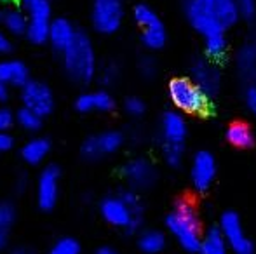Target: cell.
<instances>
[{
	"label": "cell",
	"instance_id": "cell-1",
	"mask_svg": "<svg viewBox=\"0 0 256 254\" xmlns=\"http://www.w3.org/2000/svg\"><path fill=\"white\" fill-rule=\"evenodd\" d=\"M185 10L192 26L204 37L206 52L222 59L226 51L225 31L239 19L236 0H186Z\"/></svg>",
	"mask_w": 256,
	"mask_h": 254
},
{
	"label": "cell",
	"instance_id": "cell-2",
	"mask_svg": "<svg viewBox=\"0 0 256 254\" xmlns=\"http://www.w3.org/2000/svg\"><path fill=\"white\" fill-rule=\"evenodd\" d=\"M166 227L186 253H199L202 242V223L196 207L188 200H180L166 218Z\"/></svg>",
	"mask_w": 256,
	"mask_h": 254
},
{
	"label": "cell",
	"instance_id": "cell-3",
	"mask_svg": "<svg viewBox=\"0 0 256 254\" xmlns=\"http://www.w3.org/2000/svg\"><path fill=\"white\" fill-rule=\"evenodd\" d=\"M63 64L68 77L78 84H88L94 78L96 56L91 38L84 31H77L72 45L63 51Z\"/></svg>",
	"mask_w": 256,
	"mask_h": 254
},
{
	"label": "cell",
	"instance_id": "cell-4",
	"mask_svg": "<svg viewBox=\"0 0 256 254\" xmlns=\"http://www.w3.org/2000/svg\"><path fill=\"white\" fill-rule=\"evenodd\" d=\"M169 98L182 113L204 115L211 108L209 96L192 78H174L169 82Z\"/></svg>",
	"mask_w": 256,
	"mask_h": 254
},
{
	"label": "cell",
	"instance_id": "cell-5",
	"mask_svg": "<svg viewBox=\"0 0 256 254\" xmlns=\"http://www.w3.org/2000/svg\"><path fill=\"white\" fill-rule=\"evenodd\" d=\"M100 211H102V216L106 223L118 228H126L128 232L138 230L140 223H142V211L129 206L122 199V195L103 199Z\"/></svg>",
	"mask_w": 256,
	"mask_h": 254
},
{
	"label": "cell",
	"instance_id": "cell-6",
	"mask_svg": "<svg viewBox=\"0 0 256 254\" xmlns=\"http://www.w3.org/2000/svg\"><path fill=\"white\" fill-rule=\"evenodd\" d=\"M92 26L103 35L115 33L124 19L122 0H92Z\"/></svg>",
	"mask_w": 256,
	"mask_h": 254
},
{
	"label": "cell",
	"instance_id": "cell-7",
	"mask_svg": "<svg viewBox=\"0 0 256 254\" xmlns=\"http://www.w3.org/2000/svg\"><path fill=\"white\" fill-rule=\"evenodd\" d=\"M220 230H222L223 237H225L226 244L234 254H254V246L251 239L248 237L242 221L237 213H234V211L223 213L222 220H220Z\"/></svg>",
	"mask_w": 256,
	"mask_h": 254
},
{
	"label": "cell",
	"instance_id": "cell-8",
	"mask_svg": "<svg viewBox=\"0 0 256 254\" xmlns=\"http://www.w3.org/2000/svg\"><path fill=\"white\" fill-rule=\"evenodd\" d=\"M24 7L28 10L26 37L34 44L48 42L49 30H51V3L49 0H32Z\"/></svg>",
	"mask_w": 256,
	"mask_h": 254
},
{
	"label": "cell",
	"instance_id": "cell-9",
	"mask_svg": "<svg viewBox=\"0 0 256 254\" xmlns=\"http://www.w3.org/2000/svg\"><path fill=\"white\" fill-rule=\"evenodd\" d=\"M21 101L23 106L34 110L44 119L54 110V96L49 85L38 80H28L21 87Z\"/></svg>",
	"mask_w": 256,
	"mask_h": 254
},
{
	"label": "cell",
	"instance_id": "cell-10",
	"mask_svg": "<svg viewBox=\"0 0 256 254\" xmlns=\"http://www.w3.org/2000/svg\"><path fill=\"white\" fill-rule=\"evenodd\" d=\"M124 143V136L118 131H104L102 134L91 136L82 145V155L88 160H98L104 155L115 153Z\"/></svg>",
	"mask_w": 256,
	"mask_h": 254
},
{
	"label": "cell",
	"instance_id": "cell-11",
	"mask_svg": "<svg viewBox=\"0 0 256 254\" xmlns=\"http://www.w3.org/2000/svg\"><path fill=\"white\" fill-rule=\"evenodd\" d=\"M216 178V159L211 152L200 150L194 155L190 166V180L192 187L199 193L208 192Z\"/></svg>",
	"mask_w": 256,
	"mask_h": 254
},
{
	"label": "cell",
	"instance_id": "cell-12",
	"mask_svg": "<svg viewBox=\"0 0 256 254\" xmlns=\"http://www.w3.org/2000/svg\"><path fill=\"white\" fill-rule=\"evenodd\" d=\"M60 195V169L56 166H48L38 176L37 202L44 211H51L58 202Z\"/></svg>",
	"mask_w": 256,
	"mask_h": 254
},
{
	"label": "cell",
	"instance_id": "cell-13",
	"mask_svg": "<svg viewBox=\"0 0 256 254\" xmlns=\"http://www.w3.org/2000/svg\"><path fill=\"white\" fill-rule=\"evenodd\" d=\"M124 178L136 190H146L157 180V171L150 160L132 159L124 166Z\"/></svg>",
	"mask_w": 256,
	"mask_h": 254
},
{
	"label": "cell",
	"instance_id": "cell-14",
	"mask_svg": "<svg viewBox=\"0 0 256 254\" xmlns=\"http://www.w3.org/2000/svg\"><path fill=\"white\" fill-rule=\"evenodd\" d=\"M192 80L199 85L208 96L216 94L220 89V71L208 59H197L192 66Z\"/></svg>",
	"mask_w": 256,
	"mask_h": 254
},
{
	"label": "cell",
	"instance_id": "cell-15",
	"mask_svg": "<svg viewBox=\"0 0 256 254\" xmlns=\"http://www.w3.org/2000/svg\"><path fill=\"white\" fill-rule=\"evenodd\" d=\"M162 139L166 145H183L186 138V122L180 112H168L162 117Z\"/></svg>",
	"mask_w": 256,
	"mask_h": 254
},
{
	"label": "cell",
	"instance_id": "cell-16",
	"mask_svg": "<svg viewBox=\"0 0 256 254\" xmlns=\"http://www.w3.org/2000/svg\"><path fill=\"white\" fill-rule=\"evenodd\" d=\"M77 30L74 28V24L64 17H58V19L51 21V30H49V42L52 44V47L56 51L63 52L72 45V42L75 40Z\"/></svg>",
	"mask_w": 256,
	"mask_h": 254
},
{
	"label": "cell",
	"instance_id": "cell-17",
	"mask_svg": "<svg viewBox=\"0 0 256 254\" xmlns=\"http://www.w3.org/2000/svg\"><path fill=\"white\" fill-rule=\"evenodd\" d=\"M115 101L106 91L98 92H86V94L78 96L75 101V108L78 112H110L114 110Z\"/></svg>",
	"mask_w": 256,
	"mask_h": 254
},
{
	"label": "cell",
	"instance_id": "cell-18",
	"mask_svg": "<svg viewBox=\"0 0 256 254\" xmlns=\"http://www.w3.org/2000/svg\"><path fill=\"white\" fill-rule=\"evenodd\" d=\"M0 80L6 82L7 85L23 87L28 82V68L18 59L0 61Z\"/></svg>",
	"mask_w": 256,
	"mask_h": 254
},
{
	"label": "cell",
	"instance_id": "cell-19",
	"mask_svg": "<svg viewBox=\"0 0 256 254\" xmlns=\"http://www.w3.org/2000/svg\"><path fill=\"white\" fill-rule=\"evenodd\" d=\"M230 248L223 237L222 230L218 228H208L200 242L199 254H228Z\"/></svg>",
	"mask_w": 256,
	"mask_h": 254
},
{
	"label": "cell",
	"instance_id": "cell-20",
	"mask_svg": "<svg viewBox=\"0 0 256 254\" xmlns=\"http://www.w3.org/2000/svg\"><path fill=\"white\" fill-rule=\"evenodd\" d=\"M49 150H51V145L46 138H34L23 146L21 150V157L26 164L30 166H38L42 160L48 157Z\"/></svg>",
	"mask_w": 256,
	"mask_h": 254
},
{
	"label": "cell",
	"instance_id": "cell-21",
	"mask_svg": "<svg viewBox=\"0 0 256 254\" xmlns=\"http://www.w3.org/2000/svg\"><path fill=\"white\" fill-rule=\"evenodd\" d=\"M237 70L244 80L256 78V44H246L237 52Z\"/></svg>",
	"mask_w": 256,
	"mask_h": 254
},
{
	"label": "cell",
	"instance_id": "cell-22",
	"mask_svg": "<svg viewBox=\"0 0 256 254\" xmlns=\"http://www.w3.org/2000/svg\"><path fill=\"white\" fill-rule=\"evenodd\" d=\"M226 139L237 148H251L254 145L253 131L244 122H236L226 129Z\"/></svg>",
	"mask_w": 256,
	"mask_h": 254
},
{
	"label": "cell",
	"instance_id": "cell-23",
	"mask_svg": "<svg viewBox=\"0 0 256 254\" xmlns=\"http://www.w3.org/2000/svg\"><path fill=\"white\" fill-rule=\"evenodd\" d=\"M166 237L158 230H146L140 235L138 248L145 254H160L166 249Z\"/></svg>",
	"mask_w": 256,
	"mask_h": 254
},
{
	"label": "cell",
	"instance_id": "cell-24",
	"mask_svg": "<svg viewBox=\"0 0 256 254\" xmlns=\"http://www.w3.org/2000/svg\"><path fill=\"white\" fill-rule=\"evenodd\" d=\"M14 220H16V209L12 204L2 202L0 204V251L9 242V235L12 230Z\"/></svg>",
	"mask_w": 256,
	"mask_h": 254
},
{
	"label": "cell",
	"instance_id": "cell-25",
	"mask_svg": "<svg viewBox=\"0 0 256 254\" xmlns=\"http://www.w3.org/2000/svg\"><path fill=\"white\" fill-rule=\"evenodd\" d=\"M2 23L6 26L7 31H10L12 35H23L28 30V17H24L23 12L16 9H9L2 14Z\"/></svg>",
	"mask_w": 256,
	"mask_h": 254
},
{
	"label": "cell",
	"instance_id": "cell-26",
	"mask_svg": "<svg viewBox=\"0 0 256 254\" xmlns=\"http://www.w3.org/2000/svg\"><path fill=\"white\" fill-rule=\"evenodd\" d=\"M142 40H143V44H145V47L154 49V51L164 47V44H166V28H164V24H162V21L152 24V26L143 28Z\"/></svg>",
	"mask_w": 256,
	"mask_h": 254
},
{
	"label": "cell",
	"instance_id": "cell-27",
	"mask_svg": "<svg viewBox=\"0 0 256 254\" xmlns=\"http://www.w3.org/2000/svg\"><path fill=\"white\" fill-rule=\"evenodd\" d=\"M16 122L20 124L24 131L35 132V131H38L42 126V117L38 115V113H35L34 110L23 106V108L16 113Z\"/></svg>",
	"mask_w": 256,
	"mask_h": 254
},
{
	"label": "cell",
	"instance_id": "cell-28",
	"mask_svg": "<svg viewBox=\"0 0 256 254\" xmlns=\"http://www.w3.org/2000/svg\"><path fill=\"white\" fill-rule=\"evenodd\" d=\"M134 19H136V23H138L142 28L152 26V24H155V23H158V21H160L152 7L145 5V3H140V5L134 7Z\"/></svg>",
	"mask_w": 256,
	"mask_h": 254
},
{
	"label": "cell",
	"instance_id": "cell-29",
	"mask_svg": "<svg viewBox=\"0 0 256 254\" xmlns=\"http://www.w3.org/2000/svg\"><path fill=\"white\" fill-rule=\"evenodd\" d=\"M49 254H80V244L72 237H63L54 242Z\"/></svg>",
	"mask_w": 256,
	"mask_h": 254
},
{
	"label": "cell",
	"instance_id": "cell-30",
	"mask_svg": "<svg viewBox=\"0 0 256 254\" xmlns=\"http://www.w3.org/2000/svg\"><path fill=\"white\" fill-rule=\"evenodd\" d=\"M162 153H164V159L169 166L178 167L183 160V145H166L164 143Z\"/></svg>",
	"mask_w": 256,
	"mask_h": 254
},
{
	"label": "cell",
	"instance_id": "cell-31",
	"mask_svg": "<svg viewBox=\"0 0 256 254\" xmlns=\"http://www.w3.org/2000/svg\"><path fill=\"white\" fill-rule=\"evenodd\" d=\"M124 106H126V112L132 117H138L145 112V103H143V99H140V98H128Z\"/></svg>",
	"mask_w": 256,
	"mask_h": 254
},
{
	"label": "cell",
	"instance_id": "cell-32",
	"mask_svg": "<svg viewBox=\"0 0 256 254\" xmlns=\"http://www.w3.org/2000/svg\"><path fill=\"white\" fill-rule=\"evenodd\" d=\"M237 2V9H239V14L244 17H253L256 12V0H236Z\"/></svg>",
	"mask_w": 256,
	"mask_h": 254
},
{
	"label": "cell",
	"instance_id": "cell-33",
	"mask_svg": "<svg viewBox=\"0 0 256 254\" xmlns=\"http://www.w3.org/2000/svg\"><path fill=\"white\" fill-rule=\"evenodd\" d=\"M14 120H16V115H14L10 110L7 108H0V132H6L12 127Z\"/></svg>",
	"mask_w": 256,
	"mask_h": 254
},
{
	"label": "cell",
	"instance_id": "cell-34",
	"mask_svg": "<svg viewBox=\"0 0 256 254\" xmlns=\"http://www.w3.org/2000/svg\"><path fill=\"white\" fill-rule=\"evenodd\" d=\"M246 105L253 113H256V84H251L246 91Z\"/></svg>",
	"mask_w": 256,
	"mask_h": 254
},
{
	"label": "cell",
	"instance_id": "cell-35",
	"mask_svg": "<svg viewBox=\"0 0 256 254\" xmlns=\"http://www.w3.org/2000/svg\"><path fill=\"white\" fill-rule=\"evenodd\" d=\"M14 145L12 138L7 132H0V153H6L7 150H10Z\"/></svg>",
	"mask_w": 256,
	"mask_h": 254
},
{
	"label": "cell",
	"instance_id": "cell-36",
	"mask_svg": "<svg viewBox=\"0 0 256 254\" xmlns=\"http://www.w3.org/2000/svg\"><path fill=\"white\" fill-rule=\"evenodd\" d=\"M140 68H142V73L145 75V77H152V75L155 73V63L154 59H143L142 64H140Z\"/></svg>",
	"mask_w": 256,
	"mask_h": 254
},
{
	"label": "cell",
	"instance_id": "cell-37",
	"mask_svg": "<svg viewBox=\"0 0 256 254\" xmlns=\"http://www.w3.org/2000/svg\"><path fill=\"white\" fill-rule=\"evenodd\" d=\"M117 78V70H115V66H106L103 71V77L102 80L104 82V84H112V82Z\"/></svg>",
	"mask_w": 256,
	"mask_h": 254
},
{
	"label": "cell",
	"instance_id": "cell-38",
	"mask_svg": "<svg viewBox=\"0 0 256 254\" xmlns=\"http://www.w3.org/2000/svg\"><path fill=\"white\" fill-rule=\"evenodd\" d=\"M10 49V42L9 38L6 37V35L0 31V52H7Z\"/></svg>",
	"mask_w": 256,
	"mask_h": 254
},
{
	"label": "cell",
	"instance_id": "cell-39",
	"mask_svg": "<svg viewBox=\"0 0 256 254\" xmlns=\"http://www.w3.org/2000/svg\"><path fill=\"white\" fill-rule=\"evenodd\" d=\"M9 98V85L0 80V101H6Z\"/></svg>",
	"mask_w": 256,
	"mask_h": 254
},
{
	"label": "cell",
	"instance_id": "cell-40",
	"mask_svg": "<svg viewBox=\"0 0 256 254\" xmlns=\"http://www.w3.org/2000/svg\"><path fill=\"white\" fill-rule=\"evenodd\" d=\"M10 254H37L34 251V249H30V248H16Z\"/></svg>",
	"mask_w": 256,
	"mask_h": 254
},
{
	"label": "cell",
	"instance_id": "cell-41",
	"mask_svg": "<svg viewBox=\"0 0 256 254\" xmlns=\"http://www.w3.org/2000/svg\"><path fill=\"white\" fill-rule=\"evenodd\" d=\"M96 254H118V253L115 251L114 248H108V246H104V248H100L98 251H96Z\"/></svg>",
	"mask_w": 256,
	"mask_h": 254
},
{
	"label": "cell",
	"instance_id": "cell-42",
	"mask_svg": "<svg viewBox=\"0 0 256 254\" xmlns=\"http://www.w3.org/2000/svg\"><path fill=\"white\" fill-rule=\"evenodd\" d=\"M18 2V0H0V3H14Z\"/></svg>",
	"mask_w": 256,
	"mask_h": 254
}]
</instances>
